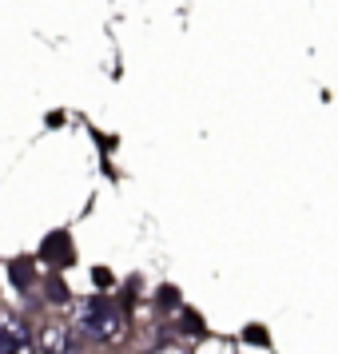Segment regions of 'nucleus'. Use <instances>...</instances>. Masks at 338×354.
Returning a JSON list of instances; mask_svg holds the SVG:
<instances>
[{
	"label": "nucleus",
	"mask_w": 338,
	"mask_h": 354,
	"mask_svg": "<svg viewBox=\"0 0 338 354\" xmlns=\"http://www.w3.org/2000/svg\"><path fill=\"white\" fill-rule=\"evenodd\" d=\"M80 322H84V330H92V335L104 338V342L120 338V330H124V319L112 310V303H108V299H92V303H84Z\"/></svg>",
	"instance_id": "f257e3e1"
},
{
	"label": "nucleus",
	"mask_w": 338,
	"mask_h": 354,
	"mask_svg": "<svg viewBox=\"0 0 338 354\" xmlns=\"http://www.w3.org/2000/svg\"><path fill=\"white\" fill-rule=\"evenodd\" d=\"M40 354H80V335L72 326H44L40 335Z\"/></svg>",
	"instance_id": "f03ea898"
},
{
	"label": "nucleus",
	"mask_w": 338,
	"mask_h": 354,
	"mask_svg": "<svg viewBox=\"0 0 338 354\" xmlns=\"http://www.w3.org/2000/svg\"><path fill=\"white\" fill-rule=\"evenodd\" d=\"M24 346H28L24 322L12 319V315H0V354H20Z\"/></svg>",
	"instance_id": "7ed1b4c3"
}]
</instances>
